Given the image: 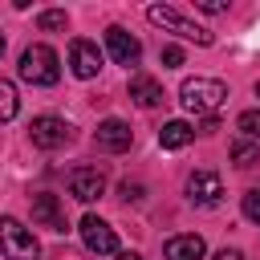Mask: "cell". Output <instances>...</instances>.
<instances>
[{"mask_svg": "<svg viewBox=\"0 0 260 260\" xmlns=\"http://www.w3.org/2000/svg\"><path fill=\"white\" fill-rule=\"evenodd\" d=\"M223 98H228V85L215 81V77H187L183 89H179L183 110L195 114V118H215V110L223 106Z\"/></svg>", "mask_w": 260, "mask_h": 260, "instance_id": "1", "label": "cell"}, {"mask_svg": "<svg viewBox=\"0 0 260 260\" xmlns=\"http://www.w3.org/2000/svg\"><path fill=\"white\" fill-rule=\"evenodd\" d=\"M20 77L28 85H57L61 77V57L49 49V45H28L20 53Z\"/></svg>", "mask_w": 260, "mask_h": 260, "instance_id": "2", "label": "cell"}, {"mask_svg": "<svg viewBox=\"0 0 260 260\" xmlns=\"http://www.w3.org/2000/svg\"><path fill=\"white\" fill-rule=\"evenodd\" d=\"M0 252H4V260H41L37 236L12 215H0Z\"/></svg>", "mask_w": 260, "mask_h": 260, "instance_id": "3", "label": "cell"}, {"mask_svg": "<svg viewBox=\"0 0 260 260\" xmlns=\"http://www.w3.org/2000/svg\"><path fill=\"white\" fill-rule=\"evenodd\" d=\"M146 20L150 24H158V28H167V32H175V37H183V41H195V45H211V32L207 28H199L195 20H187L179 8H171V4H150L146 8Z\"/></svg>", "mask_w": 260, "mask_h": 260, "instance_id": "4", "label": "cell"}, {"mask_svg": "<svg viewBox=\"0 0 260 260\" xmlns=\"http://www.w3.org/2000/svg\"><path fill=\"white\" fill-rule=\"evenodd\" d=\"M28 138H32L37 150H61V146L73 142V126L65 118H57V114H41V118H32Z\"/></svg>", "mask_w": 260, "mask_h": 260, "instance_id": "5", "label": "cell"}, {"mask_svg": "<svg viewBox=\"0 0 260 260\" xmlns=\"http://www.w3.org/2000/svg\"><path fill=\"white\" fill-rule=\"evenodd\" d=\"M81 244L89 252H98V256H114L118 252V236H114V228L102 215H85L81 219Z\"/></svg>", "mask_w": 260, "mask_h": 260, "instance_id": "6", "label": "cell"}, {"mask_svg": "<svg viewBox=\"0 0 260 260\" xmlns=\"http://www.w3.org/2000/svg\"><path fill=\"white\" fill-rule=\"evenodd\" d=\"M69 69H73V77H81V81L98 77V73H102V49H98L93 41L77 37V41L69 45Z\"/></svg>", "mask_w": 260, "mask_h": 260, "instance_id": "7", "label": "cell"}, {"mask_svg": "<svg viewBox=\"0 0 260 260\" xmlns=\"http://www.w3.org/2000/svg\"><path fill=\"white\" fill-rule=\"evenodd\" d=\"M219 195H223V179H219L215 171H195V175L187 179V199H191L195 207H215Z\"/></svg>", "mask_w": 260, "mask_h": 260, "instance_id": "8", "label": "cell"}, {"mask_svg": "<svg viewBox=\"0 0 260 260\" xmlns=\"http://www.w3.org/2000/svg\"><path fill=\"white\" fill-rule=\"evenodd\" d=\"M69 195L81 199V203L102 199V195H106V175H102L98 167H77V171L69 175Z\"/></svg>", "mask_w": 260, "mask_h": 260, "instance_id": "9", "label": "cell"}, {"mask_svg": "<svg viewBox=\"0 0 260 260\" xmlns=\"http://www.w3.org/2000/svg\"><path fill=\"white\" fill-rule=\"evenodd\" d=\"M106 49H110V57H114L118 65H138V57H142L138 37H130L122 24H110V28H106Z\"/></svg>", "mask_w": 260, "mask_h": 260, "instance_id": "10", "label": "cell"}, {"mask_svg": "<svg viewBox=\"0 0 260 260\" xmlns=\"http://www.w3.org/2000/svg\"><path fill=\"white\" fill-rule=\"evenodd\" d=\"M93 142H98L102 150H110V154H122V150H130V142H134V130H130L122 118H106V122H98V134H93Z\"/></svg>", "mask_w": 260, "mask_h": 260, "instance_id": "11", "label": "cell"}, {"mask_svg": "<svg viewBox=\"0 0 260 260\" xmlns=\"http://www.w3.org/2000/svg\"><path fill=\"white\" fill-rule=\"evenodd\" d=\"M32 223H41V228H49V232H65L69 228V219H65V207H61V199L57 195H37L32 199Z\"/></svg>", "mask_w": 260, "mask_h": 260, "instance_id": "12", "label": "cell"}, {"mask_svg": "<svg viewBox=\"0 0 260 260\" xmlns=\"http://www.w3.org/2000/svg\"><path fill=\"white\" fill-rule=\"evenodd\" d=\"M203 252H207V244L195 232H183V236L167 240V260H203Z\"/></svg>", "mask_w": 260, "mask_h": 260, "instance_id": "13", "label": "cell"}, {"mask_svg": "<svg viewBox=\"0 0 260 260\" xmlns=\"http://www.w3.org/2000/svg\"><path fill=\"white\" fill-rule=\"evenodd\" d=\"M130 98L142 106V110H154V106H162V85L154 81V77H146V73H134L130 77Z\"/></svg>", "mask_w": 260, "mask_h": 260, "instance_id": "14", "label": "cell"}, {"mask_svg": "<svg viewBox=\"0 0 260 260\" xmlns=\"http://www.w3.org/2000/svg\"><path fill=\"white\" fill-rule=\"evenodd\" d=\"M191 138H195V126H187L183 118H175V122H167V126L158 130V146H162V150H183Z\"/></svg>", "mask_w": 260, "mask_h": 260, "instance_id": "15", "label": "cell"}, {"mask_svg": "<svg viewBox=\"0 0 260 260\" xmlns=\"http://www.w3.org/2000/svg\"><path fill=\"white\" fill-rule=\"evenodd\" d=\"M20 110V98H16V85L0 77V122H12Z\"/></svg>", "mask_w": 260, "mask_h": 260, "instance_id": "16", "label": "cell"}, {"mask_svg": "<svg viewBox=\"0 0 260 260\" xmlns=\"http://www.w3.org/2000/svg\"><path fill=\"white\" fill-rule=\"evenodd\" d=\"M236 130H240L244 138H256V142H260V110H244V114L236 118Z\"/></svg>", "mask_w": 260, "mask_h": 260, "instance_id": "17", "label": "cell"}, {"mask_svg": "<svg viewBox=\"0 0 260 260\" xmlns=\"http://www.w3.org/2000/svg\"><path fill=\"white\" fill-rule=\"evenodd\" d=\"M256 158H260V150H256L252 142H244V138L232 142V162H236V167H252Z\"/></svg>", "mask_w": 260, "mask_h": 260, "instance_id": "18", "label": "cell"}, {"mask_svg": "<svg viewBox=\"0 0 260 260\" xmlns=\"http://www.w3.org/2000/svg\"><path fill=\"white\" fill-rule=\"evenodd\" d=\"M37 24H41L45 32H57V28H65V24H69V16H65L61 8H49V12H41V16H37Z\"/></svg>", "mask_w": 260, "mask_h": 260, "instance_id": "19", "label": "cell"}, {"mask_svg": "<svg viewBox=\"0 0 260 260\" xmlns=\"http://www.w3.org/2000/svg\"><path fill=\"white\" fill-rule=\"evenodd\" d=\"M244 219H252V223H260V187H252V191H244Z\"/></svg>", "mask_w": 260, "mask_h": 260, "instance_id": "20", "label": "cell"}, {"mask_svg": "<svg viewBox=\"0 0 260 260\" xmlns=\"http://www.w3.org/2000/svg\"><path fill=\"white\" fill-rule=\"evenodd\" d=\"M162 65H167V69H179V65H183V49H179V45H167V49H162Z\"/></svg>", "mask_w": 260, "mask_h": 260, "instance_id": "21", "label": "cell"}, {"mask_svg": "<svg viewBox=\"0 0 260 260\" xmlns=\"http://www.w3.org/2000/svg\"><path fill=\"white\" fill-rule=\"evenodd\" d=\"M195 8H199V12H211V16H215V12H228V0H195Z\"/></svg>", "mask_w": 260, "mask_h": 260, "instance_id": "22", "label": "cell"}, {"mask_svg": "<svg viewBox=\"0 0 260 260\" xmlns=\"http://www.w3.org/2000/svg\"><path fill=\"white\" fill-rule=\"evenodd\" d=\"M122 199H126V203L134 199V203H138V199H142V183H130V179H126V183H122Z\"/></svg>", "mask_w": 260, "mask_h": 260, "instance_id": "23", "label": "cell"}, {"mask_svg": "<svg viewBox=\"0 0 260 260\" xmlns=\"http://www.w3.org/2000/svg\"><path fill=\"white\" fill-rule=\"evenodd\" d=\"M211 260H244V252H236V248H223V252H215Z\"/></svg>", "mask_w": 260, "mask_h": 260, "instance_id": "24", "label": "cell"}, {"mask_svg": "<svg viewBox=\"0 0 260 260\" xmlns=\"http://www.w3.org/2000/svg\"><path fill=\"white\" fill-rule=\"evenodd\" d=\"M211 130H219V122H215V118H203V126H199V134H211Z\"/></svg>", "mask_w": 260, "mask_h": 260, "instance_id": "25", "label": "cell"}, {"mask_svg": "<svg viewBox=\"0 0 260 260\" xmlns=\"http://www.w3.org/2000/svg\"><path fill=\"white\" fill-rule=\"evenodd\" d=\"M114 260H142L138 252H114Z\"/></svg>", "mask_w": 260, "mask_h": 260, "instance_id": "26", "label": "cell"}, {"mask_svg": "<svg viewBox=\"0 0 260 260\" xmlns=\"http://www.w3.org/2000/svg\"><path fill=\"white\" fill-rule=\"evenodd\" d=\"M0 57H4V37H0Z\"/></svg>", "mask_w": 260, "mask_h": 260, "instance_id": "27", "label": "cell"}, {"mask_svg": "<svg viewBox=\"0 0 260 260\" xmlns=\"http://www.w3.org/2000/svg\"><path fill=\"white\" fill-rule=\"evenodd\" d=\"M256 98H260V81H256Z\"/></svg>", "mask_w": 260, "mask_h": 260, "instance_id": "28", "label": "cell"}]
</instances>
